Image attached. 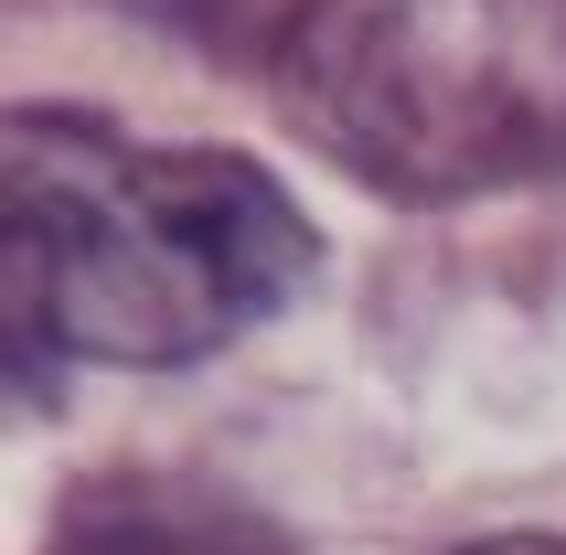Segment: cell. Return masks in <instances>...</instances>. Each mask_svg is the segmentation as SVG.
Instances as JSON below:
<instances>
[{"label": "cell", "instance_id": "obj_1", "mask_svg": "<svg viewBox=\"0 0 566 555\" xmlns=\"http://www.w3.org/2000/svg\"><path fill=\"white\" fill-rule=\"evenodd\" d=\"M311 289V224L247 150H128L86 118H11V396L43 374H171Z\"/></svg>", "mask_w": 566, "mask_h": 555}, {"label": "cell", "instance_id": "obj_4", "mask_svg": "<svg viewBox=\"0 0 566 555\" xmlns=\"http://www.w3.org/2000/svg\"><path fill=\"white\" fill-rule=\"evenodd\" d=\"M471 555H566V534H492V545H471Z\"/></svg>", "mask_w": 566, "mask_h": 555}, {"label": "cell", "instance_id": "obj_3", "mask_svg": "<svg viewBox=\"0 0 566 555\" xmlns=\"http://www.w3.org/2000/svg\"><path fill=\"white\" fill-rule=\"evenodd\" d=\"M54 555H300V545L224 492H150V481H128V492L75 502Z\"/></svg>", "mask_w": 566, "mask_h": 555}, {"label": "cell", "instance_id": "obj_2", "mask_svg": "<svg viewBox=\"0 0 566 555\" xmlns=\"http://www.w3.org/2000/svg\"><path fill=\"white\" fill-rule=\"evenodd\" d=\"M279 96L396 203L535 182L566 160V0H311Z\"/></svg>", "mask_w": 566, "mask_h": 555}]
</instances>
